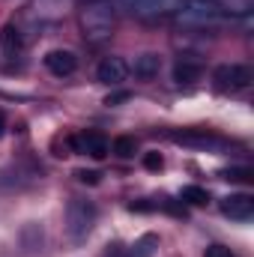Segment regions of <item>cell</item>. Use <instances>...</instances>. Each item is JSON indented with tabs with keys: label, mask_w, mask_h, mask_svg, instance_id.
Masks as SVG:
<instances>
[{
	"label": "cell",
	"mask_w": 254,
	"mask_h": 257,
	"mask_svg": "<svg viewBox=\"0 0 254 257\" xmlns=\"http://www.w3.org/2000/svg\"><path fill=\"white\" fill-rule=\"evenodd\" d=\"M81 30L90 45H105L117 30V9L111 0H90L81 9Z\"/></svg>",
	"instance_id": "cell-1"
},
{
	"label": "cell",
	"mask_w": 254,
	"mask_h": 257,
	"mask_svg": "<svg viewBox=\"0 0 254 257\" xmlns=\"http://www.w3.org/2000/svg\"><path fill=\"white\" fill-rule=\"evenodd\" d=\"M93 221H96V206L90 200H81V197L69 200V206H66V230H69L72 239H84L93 230Z\"/></svg>",
	"instance_id": "cell-2"
},
{
	"label": "cell",
	"mask_w": 254,
	"mask_h": 257,
	"mask_svg": "<svg viewBox=\"0 0 254 257\" xmlns=\"http://www.w3.org/2000/svg\"><path fill=\"white\" fill-rule=\"evenodd\" d=\"M212 81L221 93H239L251 84V69L248 66H239V63H230V66H218L212 72Z\"/></svg>",
	"instance_id": "cell-3"
},
{
	"label": "cell",
	"mask_w": 254,
	"mask_h": 257,
	"mask_svg": "<svg viewBox=\"0 0 254 257\" xmlns=\"http://www.w3.org/2000/svg\"><path fill=\"white\" fill-rule=\"evenodd\" d=\"M174 18L177 21H186V24H212V21L221 18V9L212 0H186L183 9Z\"/></svg>",
	"instance_id": "cell-4"
},
{
	"label": "cell",
	"mask_w": 254,
	"mask_h": 257,
	"mask_svg": "<svg viewBox=\"0 0 254 257\" xmlns=\"http://www.w3.org/2000/svg\"><path fill=\"white\" fill-rule=\"evenodd\" d=\"M186 0H132V12L138 18L156 21V18H174L183 9Z\"/></svg>",
	"instance_id": "cell-5"
},
{
	"label": "cell",
	"mask_w": 254,
	"mask_h": 257,
	"mask_svg": "<svg viewBox=\"0 0 254 257\" xmlns=\"http://www.w3.org/2000/svg\"><path fill=\"white\" fill-rule=\"evenodd\" d=\"M72 147H75V153H84L90 159H105L111 153V144L102 132H81L72 138Z\"/></svg>",
	"instance_id": "cell-6"
},
{
	"label": "cell",
	"mask_w": 254,
	"mask_h": 257,
	"mask_svg": "<svg viewBox=\"0 0 254 257\" xmlns=\"http://www.w3.org/2000/svg\"><path fill=\"white\" fill-rule=\"evenodd\" d=\"M171 141H177V144H186V147H200V150H224L227 144L221 141V138H215V135H209V132H203V128H191V132H171Z\"/></svg>",
	"instance_id": "cell-7"
},
{
	"label": "cell",
	"mask_w": 254,
	"mask_h": 257,
	"mask_svg": "<svg viewBox=\"0 0 254 257\" xmlns=\"http://www.w3.org/2000/svg\"><path fill=\"white\" fill-rule=\"evenodd\" d=\"M221 212L236 221H248L254 215V197L251 194H227L221 200Z\"/></svg>",
	"instance_id": "cell-8"
},
{
	"label": "cell",
	"mask_w": 254,
	"mask_h": 257,
	"mask_svg": "<svg viewBox=\"0 0 254 257\" xmlns=\"http://www.w3.org/2000/svg\"><path fill=\"white\" fill-rule=\"evenodd\" d=\"M96 75H99V81L102 84H108V87H117V84H123L129 75V66L120 60V57H105L99 69H96Z\"/></svg>",
	"instance_id": "cell-9"
},
{
	"label": "cell",
	"mask_w": 254,
	"mask_h": 257,
	"mask_svg": "<svg viewBox=\"0 0 254 257\" xmlns=\"http://www.w3.org/2000/svg\"><path fill=\"white\" fill-rule=\"evenodd\" d=\"M45 69L51 75H57V78H66V75H72L78 69V57L72 51H48L45 54Z\"/></svg>",
	"instance_id": "cell-10"
},
{
	"label": "cell",
	"mask_w": 254,
	"mask_h": 257,
	"mask_svg": "<svg viewBox=\"0 0 254 257\" xmlns=\"http://www.w3.org/2000/svg\"><path fill=\"white\" fill-rule=\"evenodd\" d=\"M0 48H3V54H6V57H15V54H21V48H24V39H21V30H18L15 24H6V27L0 30Z\"/></svg>",
	"instance_id": "cell-11"
},
{
	"label": "cell",
	"mask_w": 254,
	"mask_h": 257,
	"mask_svg": "<svg viewBox=\"0 0 254 257\" xmlns=\"http://www.w3.org/2000/svg\"><path fill=\"white\" fill-rule=\"evenodd\" d=\"M200 72H203V66L197 63V60L183 57L180 63L174 66V81L177 84H194V81H200Z\"/></svg>",
	"instance_id": "cell-12"
},
{
	"label": "cell",
	"mask_w": 254,
	"mask_h": 257,
	"mask_svg": "<svg viewBox=\"0 0 254 257\" xmlns=\"http://www.w3.org/2000/svg\"><path fill=\"white\" fill-rule=\"evenodd\" d=\"M159 69H162V57H159V54H141V57L135 60V75L144 78V81L156 78Z\"/></svg>",
	"instance_id": "cell-13"
},
{
	"label": "cell",
	"mask_w": 254,
	"mask_h": 257,
	"mask_svg": "<svg viewBox=\"0 0 254 257\" xmlns=\"http://www.w3.org/2000/svg\"><path fill=\"white\" fill-rule=\"evenodd\" d=\"M221 12H230V15H248L254 9V0H212Z\"/></svg>",
	"instance_id": "cell-14"
},
{
	"label": "cell",
	"mask_w": 254,
	"mask_h": 257,
	"mask_svg": "<svg viewBox=\"0 0 254 257\" xmlns=\"http://www.w3.org/2000/svg\"><path fill=\"white\" fill-rule=\"evenodd\" d=\"M156 245H159V239H156L153 233H147V236H141V239L129 248V257H153Z\"/></svg>",
	"instance_id": "cell-15"
},
{
	"label": "cell",
	"mask_w": 254,
	"mask_h": 257,
	"mask_svg": "<svg viewBox=\"0 0 254 257\" xmlns=\"http://www.w3.org/2000/svg\"><path fill=\"white\" fill-rule=\"evenodd\" d=\"M111 153H114V156H120V159H132V156L138 153V144H135V138H129V135H123V138H114Z\"/></svg>",
	"instance_id": "cell-16"
},
{
	"label": "cell",
	"mask_w": 254,
	"mask_h": 257,
	"mask_svg": "<svg viewBox=\"0 0 254 257\" xmlns=\"http://www.w3.org/2000/svg\"><path fill=\"white\" fill-rule=\"evenodd\" d=\"M180 197H183L186 203H191V206H203V203L209 200V194H206V189H200V186H186Z\"/></svg>",
	"instance_id": "cell-17"
},
{
	"label": "cell",
	"mask_w": 254,
	"mask_h": 257,
	"mask_svg": "<svg viewBox=\"0 0 254 257\" xmlns=\"http://www.w3.org/2000/svg\"><path fill=\"white\" fill-rule=\"evenodd\" d=\"M221 177H224V180H236V183H242V180H251V171H248V168H233V171H224Z\"/></svg>",
	"instance_id": "cell-18"
},
{
	"label": "cell",
	"mask_w": 254,
	"mask_h": 257,
	"mask_svg": "<svg viewBox=\"0 0 254 257\" xmlns=\"http://www.w3.org/2000/svg\"><path fill=\"white\" fill-rule=\"evenodd\" d=\"M203 257H233V251H230L227 245H209V248L203 251Z\"/></svg>",
	"instance_id": "cell-19"
},
{
	"label": "cell",
	"mask_w": 254,
	"mask_h": 257,
	"mask_svg": "<svg viewBox=\"0 0 254 257\" xmlns=\"http://www.w3.org/2000/svg\"><path fill=\"white\" fill-rule=\"evenodd\" d=\"M144 165H147V171H159L165 162H162V156H159V153H147V156H144Z\"/></svg>",
	"instance_id": "cell-20"
},
{
	"label": "cell",
	"mask_w": 254,
	"mask_h": 257,
	"mask_svg": "<svg viewBox=\"0 0 254 257\" xmlns=\"http://www.w3.org/2000/svg\"><path fill=\"white\" fill-rule=\"evenodd\" d=\"M105 257H129V248L120 245V242H111V245L105 248Z\"/></svg>",
	"instance_id": "cell-21"
},
{
	"label": "cell",
	"mask_w": 254,
	"mask_h": 257,
	"mask_svg": "<svg viewBox=\"0 0 254 257\" xmlns=\"http://www.w3.org/2000/svg\"><path fill=\"white\" fill-rule=\"evenodd\" d=\"M78 180H81V183L96 186V183H99V171H78Z\"/></svg>",
	"instance_id": "cell-22"
},
{
	"label": "cell",
	"mask_w": 254,
	"mask_h": 257,
	"mask_svg": "<svg viewBox=\"0 0 254 257\" xmlns=\"http://www.w3.org/2000/svg\"><path fill=\"white\" fill-rule=\"evenodd\" d=\"M126 99H129V93H114V96L105 99V105H117V102H126Z\"/></svg>",
	"instance_id": "cell-23"
},
{
	"label": "cell",
	"mask_w": 254,
	"mask_h": 257,
	"mask_svg": "<svg viewBox=\"0 0 254 257\" xmlns=\"http://www.w3.org/2000/svg\"><path fill=\"white\" fill-rule=\"evenodd\" d=\"M3 132H6V117H3V111H0V138H3Z\"/></svg>",
	"instance_id": "cell-24"
}]
</instances>
